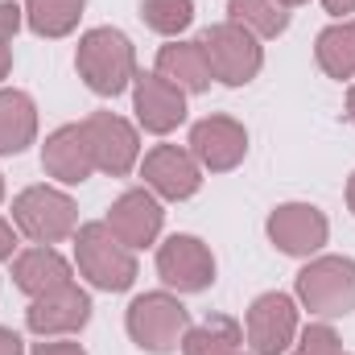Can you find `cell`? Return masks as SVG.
Here are the masks:
<instances>
[{
	"label": "cell",
	"instance_id": "obj_1",
	"mask_svg": "<svg viewBox=\"0 0 355 355\" xmlns=\"http://www.w3.org/2000/svg\"><path fill=\"white\" fill-rule=\"evenodd\" d=\"M75 71L95 95H120L141 75L137 71V46L128 42V33H120L112 25L87 29L79 37V50H75Z\"/></svg>",
	"mask_w": 355,
	"mask_h": 355
},
{
	"label": "cell",
	"instance_id": "obj_2",
	"mask_svg": "<svg viewBox=\"0 0 355 355\" xmlns=\"http://www.w3.org/2000/svg\"><path fill=\"white\" fill-rule=\"evenodd\" d=\"M71 240H75V268H79V277H87V285L103 289V293H124L137 285V272H141L137 252L124 248L103 219L79 223V232Z\"/></svg>",
	"mask_w": 355,
	"mask_h": 355
},
{
	"label": "cell",
	"instance_id": "obj_3",
	"mask_svg": "<svg viewBox=\"0 0 355 355\" xmlns=\"http://www.w3.org/2000/svg\"><path fill=\"white\" fill-rule=\"evenodd\" d=\"M128 339L149 355H170L182 347V335L190 331V310L182 306L174 289H149L128 302L124 314Z\"/></svg>",
	"mask_w": 355,
	"mask_h": 355
},
{
	"label": "cell",
	"instance_id": "obj_4",
	"mask_svg": "<svg viewBox=\"0 0 355 355\" xmlns=\"http://www.w3.org/2000/svg\"><path fill=\"white\" fill-rule=\"evenodd\" d=\"M293 297L314 318H347L355 310V261L352 257H310L293 281Z\"/></svg>",
	"mask_w": 355,
	"mask_h": 355
},
{
	"label": "cell",
	"instance_id": "obj_5",
	"mask_svg": "<svg viewBox=\"0 0 355 355\" xmlns=\"http://www.w3.org/2000/svg\"><path fill=\"white\" fill-rule=\"evenodd\" d=\"M12 223L29 244H62L79 232V207L58 186H25L12 198Z\"/></svg>",
	"mask_w": 355,
	"mask_h": 355
},
{
	"label": "cell",
	"instance_id": "obj_6",
	"mask_svg": "<svg viewBox=\"0 0 355 355\" xmlns=\"http://www.w3.org/2000/svg\"><path fill=\"white\" fill-rule=\"evenodd\" d=\"M202 50H207V62H211V71H215V83H223V87H248L257 75H261V67H265V46H261V37H252L244 25H236V21H219V25H211L202 37Z\"/></svg>",
	"mask_w": 355,
	"mask_h": 355
},
{
	"label": "cell",
	"instance_id": "obj_7",
	"mask_svg": "<svg viewBox=\"0 0 355 355\" xmlns=\"http://www.w3.org/2000/svg\"><path fill=\"white\" fill-rule=\"evenodd\" d=\"M297 297L272 289V293H261L248 314H244V339H248V352L252 355H285L293 343H297Z\"/></svg>",
	"mask_w": 355,
	"mask_h": 355
},
{
	"label": "cell",
	"instance_id": "obj_8",
	"mask_svg": "<svg viewBox=\"0 0 355 355\" xmlns=\"http://www.w3.org/2000/svg\"><path fill=\"white\" fill-rule=\"evenodd\" d=\"M265 232L277 252L297 257V261L318 257L327 248V240H331V223L314 202H281V207H272Z\"/></svg>",
	"mask_w": 355,
	"mask_h": 355
},
{
	"label": "cell",
	"instance_id": "obj_9",
	"mask_svg": "<svg viewBox=\"0 0 355 355\" xmlns=\"http://www.w3.org/2000/svg\"><path fill=\"white\" fill-rule=\"evenodd\" d=\"M157 277L178 297L182 293H202V289L215 285V252L198 236L178 232L166 244H157Z\"/></svg>",
	"mask_w": 355,
	"mask_h": 355
},
{
	"label": "cell",
	"instance_id": "obj_10",
	"mask_svg": "<svg viewBox=\"0 0 355 355\" xmlns=\"http://www.w3.org/2000/svg\"><path fill=\"white\" fill-rule=\"evenodd\" d=\"M186 149L202 166V174H227L248 157V128L232 116H202L190 124Z\"/></svg>",
	"mask_w": 355,
	"mask_h": 355
},
{
	"label": "cell",
	"instance_id": "obj_11",
	"mask_svg": "<svg viewBox=\"0 0 355 355\" xmlns=\"http://www.w3.org/2000/svg\"><path fill=\"white\" fill-rule=\"evenodd\" d=\"M91 322V293L79 289V281H67L42 297H29L25 310V327L37 339H62V335H79Z\"/></svg>",
	"mask_w": 355,
	"mask_h": 355
},
{
	"label": "cell",
	"instance_id": "obj_12",
	"mask_svg": "<svg viewBox=\"0 0 355 355\" xmlns=\"http://www.w3.org/2000/svg\"><path fill=\"white\" fill-rule=\"evenodd\" d=\"M91 137V153H95V170L107 178H124L141 166V132L137 124H128L116 112H91L83 120Z\"/></svg>",
	"mask_w": 355,
	"mask_h": 355
},
{
	"label": "cell",
	"instance_id": "obj_13",
	"mask_svg": "<svg viewBox=\"0 0 355 355\" xmlns=\"http://www.w3.org/2000/svg\"><path fill=\"white\" fill-rule=\"evenodd\" d=\"M145 190H153L162 202H186L202 190V166L182 145H153L141 157Z\"/></svg>",
	"mask_w": 355,
	"mask_h": 355
},
{
	"label": "cell",
	"instance_id": "obj_14",
	"mask_svg": "<svg viewBox=\"0 0 355 355\" xmlns=\"http://www.w3.org/2000/svg\"><path fill=\"white\" fill-rule=\"evenodd\" d=\"M103 223L112 227V236H116L124 248L141 252V248H153V244H157V236H162V227H166V211H162V198H157L153 190L137 186V190H124V194L107 207V219H103Z\"/></svg>",
	"mask_w": 355,
	"mask_h": 355
},
{
	"label": "cell",
	"instance_id": "obj_15",
	"mask_svg": "<svg viewBox=\"0 0 355 355\" xmlns=\"http://www.w3.org/2000/svg\"><path fill=\"white\" fill-rule=\"evenodd\" d=\"M132 112L137 124L153 137H170L178 124L186 120V91H178L174 83H166L157 71L153 75H137L132 79Z\"/></svg>",
	"mask_w": 355,
	"mask_h": 355
},
{
	"label": "cell",
	"instance_id": "obj_16",
	"mask_svg": "<svg viewBox=\"0 0 355 355\" xmlns=\"http://www.w3.org/2000/svg\"><path fill=\"white\" fill-rule=\"evenodd\" d=\"M42 170H46V178H54L62 186H79L91 174H99L83 120L79 124H62V128H54L46 137V145H42Z\"/></svg>",
	"mask_w": 355,
	"mask_h": 355
},
{
	"label": "cell",
	"instance_id": "obj_17",
	"mask_svg": "<svg viewBox=\"0 0 355 355\" xmlns=\"http://www.w3.org/2000/svg\"><path fill=\"white\" fill-rule=\"evenodd\" d=\"M67 281H75V268L54 244H29L12 257V285L25 297H42Z\"/></svg>",
	"mask_w": 355,
	"mask_h": 355
},
{
	"label": "cell",
	"instance_id": "obj_18",
	"mask_svg": "<svg viewBox=\"0 0 355 355\" xmlns=\"http://www.w3.org/2000/svg\"><path fill=\"white\" fill-rule=\"evenodd\" d=\"M157 75L166 83H174L178 91H186V95H202V91H211V83H215V71L207 62L202 42H182V37L166 42L157 50Z\"/></svg>",
	"mask_w": 355,
	"mask_h": 355
},
{
	"label": "cell",
	"instance_id": "obj_19",
	"mask_svg": "<svg viewBox=\"0 0 355 355\" xmlns=\"http://www.w3.org/2000/svg\"><path fill=\"white\" fill-rule=\"evenodd\" d=\"M37 141V103L29 91L0 87V157H17Z\"/></svg>",
	"mask_w": 355,
	"mask_h": 355
},
{
	"label": "cell",
	"instance_id": "obj_20",
	"mask_svg": "<svg viewBox=\"0 0 355 355\" xmlns=\"http://www.w3.org/2000/svg\"><path fill=\"white\" fill-rule=\"evenodd\" d=\"M314 58L327 79H339V83L355 79V17L327 25L314 37Z\"/></svg>",
	"mask_w": 355,
	"mask_h": 355
},
{
	"label": "cell",
	"instance_id": "obj_21",
	"mask_svg": "<svg viewBox=\"0 0 355 355\" xmlns=\"http://www.w3.org/2000/svg\"><path fill=\"white\" fill-rule=\"evenodd\" d=\"M244 343V327L227 314H211L202 322H190L182 335V355H232Z\"/></svg>",
	"mask_w": 355,
	"mask_h": 355
},
{
	"label": "cell",
	"instance_id": "obj_22",
	"mask_svg": "<svg viewBox=\"0 0 355 355\" xmlns=\"http://www.w3.org/2000/svg\"><path fill=\"white\" fill-rule=\"evenodd\" d=\"M25 25L37 37H71L83 21L87 0H25Z\"/></svg>",
	"mask_w": 355,
	"mask_h": 355
},
{
	"label": "cell",
	"instance_id": "obj_23",
	"mask_svg": "<svg viewBox=\"0 0 355 355\" xmlns=\"http://www.w3.org/2000/svg\"><path fill=\"white\" fill-rule=\"evenodd\" d=\"M227 21L244 25L252 37H281L289 29V8L281 0H227Z\"/></svg>",
	"mask_w": 355,
	"mask_h": 355
},
{
	"label": "cell",
	"instance_id": "obj_24",
	"mask_svg": "<svg viewBox=\"0 0 355 355\" xmlns=\"http://www.w3.org/2000/svg\"><path fill=\"white\" fill-rule=\"evenodd\" d=\"M141 21L145 29L174 42L194 25V0H141Z\"/></svg>",
	"mask_w": 355,
	"mask_h": 355
},
{
	"label": "cell",
	"instance_id": "obj_25",
	"mask_svg": "<svg viewBox=\"0 0 355 355\" xmlns=\"http://www.w3.org/2000/svg\"><path fill=\"white\" fill-rule=\"evenodd\" d=\"M339 352H343V343H339L335 327L331 322H310L306 331H297V343L285 355H339Z\"/></svg>",
	"mask_w": 355,
	"mask_h": 355
},
{
	"label": "cell",
	"instance_id": "obj_26",
	"mask_svg": "<svg viewBox=\"0 0 355 355\" xmlns=\"http://www.w3.org/2000/svg\"><path fill=\"white\" fill-rule=\"evenodd\" d=\"M25 25V8L21 4H12V0H0V42H8L12 46V37H17V29Z\"/></svg>",
	"mask_w": 355,
	"mask_h": 355
},
{
	"label": "cell",
	"instance_id": "obj_27",
	"mask_svg": "<svg viewBox=\"0 0 355 355\" xmlns=\"http://www.w3.org/2000/svg\"><path fill=\"white\" fill-rule=\"evenodd\" d=\"M17 240H21V232H17V223L12 219H0V261H12L21 248H17Z\"/></svg>",
	"mask_w": 355,
	"mask_h": 355
},
{
	"label": "cell",
	"instance_id": "obj_28",
	"mask_svg": "<svg viewBox=\"0 0 355 355\" xmlns=\"http://www.w3.org/2000/svg\"><path fill=\"white\" fill-rule=\"evenodd\" d=\"M29 355H87L79 343H67V339H42Z\"/></svg>",
	"mask_w": 355,
	"mask_h": 355
},
{
	"label": "cell",
	"instance_id": "obj_29",
	"mask_svg": "<svg viewBox=\"0 0 355 355\" xmlns=\"http://www.w3.org/2000/svg\"><path fill=\"white\" fill-rule=\"evenodd\" d=\"M0 355H25L21 335H17V331H8V327H0Z\"/></svg>",
	"mask_w": 355,
	"mask_h": 355
},
{
	"label": "cell",
	"instance_id": "obj_30",
	"mask_svg": "<svg viewBox=\"0 0 355 355\" xmlns=\"http://www.w3.org/2000/svg\"><path fill=\"white\" fill-rule=\"evenodd\" d=\"M322 8H327L335 21H347V17L355 12V0H322Z\"/></svg>",
	"mask_w": 355,
	"mask_h": 355
},
{
	"label": "cell",
	"instance_id": "obj_31",
	"mask_svg": "<svg viewBox=\"0 0 355 355\" xmlns=\"http://www.w3.org/2000/svg\"><path fill=\"white\" fill-rule=\"evenodd\" d=\"M12 75V46L8 42H0V83Z\"/></svg>",
	"mask_w": 355,
	"mask_h": 355
},
{
	"label": "cell",
	"instance_id": "obj_32",
	"mask_svg": "<svg viewBox=\"0 0 355 355\" xmlns=\"http://www.w3.org/2000/svg\"><path fill=\"white\" fill-rule=\"evenodd\" d=\"M347 211L355 215V174L347 178Z\"/></svg>",
	"mask_w": 355,
	"mask_h": 355
},
{
	"label": "cell",
	"instance_id": "obj_33",
	"mask_svg": "<svg viewBox=\"0 0 355 355\" xmlns=\"http://www.w3.org/2000/svg\"><path fill=\"white\" fill-rule=\"evenodd\" d=\"M347 120H352V124H355V83H352V87H347Z\"/></svg>",
	"mask_w": 355,
	"mask_h": 355
},
{
	"label": "cell",
	"instance_id": "obj_34",
	"mask_svg": "<svg viewBox=\"0 0 355 355\" xmlns=\"http://www.w3.org/2000/svg\"><path fill=\"white\" fill-rule=\"evenodd\" d=\"M281 4H285V8H297V4H306V0H281Z\"/></svg>",
	"mask_w": 355,
	"mask_h": 355
},
{
	"label": "cell",
	"instance_id": "obj_35",
	"mask_svg": "<svg viewBox=\"0 0 355 355\" xmlns=\"http://www.w3.org/2000/svg\"><path fill=\"white\" fill-rule=\"evenodd\" d=\"M0 202H4V174H0Z\"/></svg>",
	"mask_w": 355,
	"mask_h": 355
},
{
	"label": "cell",
	"instance_id": "obj_36",
	"mask_svg": "<svg viewBox=\"0 0 355 355\" xmlns=\"http://www.w3.org/2000/svg\"><path fill=\"white\" fill-rule=\"evenodd\" d=\"M232 355H252V352H232Z\"/></svg>",
	"mask_w": 355,
	"mask_h": 355
},
{
	"label": "cell",
	"instance_id": "obj_37",
	"mask_svg": "<svg viewBox=\"0 0 355 355\" xmlns=\"http://www.w3.org/2000/svg\"><path fill=\"white\" fill-rule=\"evenodd\" d=\"M339 355H347V352H339Z\"/></svg>",
	"mask_w": 355,
	"mask_h": 355
}]
</instances>
